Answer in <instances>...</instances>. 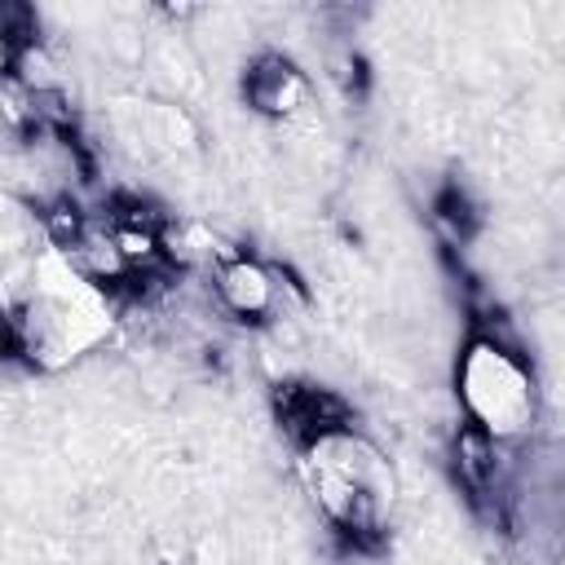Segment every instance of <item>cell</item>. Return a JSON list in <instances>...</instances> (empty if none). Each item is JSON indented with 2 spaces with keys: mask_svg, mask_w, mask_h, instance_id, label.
<instances>
[{
  "mask_svg": "<svg viewBox=\"0 0 565 565\" xmlns=\"http://www.w3.org/2000/svg\"><path fill=\"white\" fill-rule=\"evenodd\" d=\"M279 415L296 437H327L345 420V407L322 389H283L279 393Z\"/></svg>",
  "mask_w": 565,
  "mask_h": 565,
  "instance_id": "1",
  "label": "cell"
},
{
  "mask_svg": "<svg viewBox=\"0 0 565 565\" xmlns=\"http://www.w3.org/2000/svg\"><path fill=\"white\" fill-rule=\"evenodd\" d=\"M248 93H252V102L257 106H266V110H283L287 102H292V93H301V80H296V71L287 67V62H261L257 71H252V80H248Z\"/></svg>",
  "mask_w": 565,
  "mask_h": 565,
  "instance_id": "2",
  "label": "cell"
},
{
  "mask_svg": "<svg viewBox=\"0 0 565 565\" xmlns=\"http://www.w3.org/2000/svg\"><path fill=\"white\" fill-rule=\"evenodd\" d=\"M225 296H231L248 314V309H261L266 305V283H261V274L248 261H239L231 274H225Z\"/></svg>",
  "mask_w": 565,
  "mask_h": 565,
  "instance_id": "3",
  "label": "cell"
}]
</instances>
